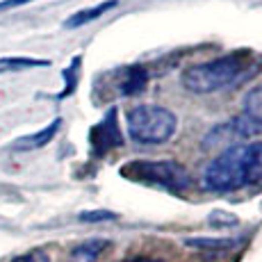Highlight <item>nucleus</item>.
I'll return each instance as SVG.
<instances>
[{
	"instance_id": "f3484780",
	"label": "nucleus",
	"mask_w": 262,
	"mask_h": 262,
	"mask_svg": "<svg viewBox=\"0 0 262 262\" xmlns=\"http://www.w3.org/2000/svg\"><path fill=\"white\" fill-rule=\"evenodd\" d=\"M125 262H155V260H148V258H130V260H125Z\"/></svg>"
},
{
	"instance_id": "9d476101",
	"label": "nucleus",
	"mask_w": 262,
	"mask_h": 262,
	"mask_svg": "<svg viewBox=\"0 0 262 262\" xmlns=\"http://www.w3.org/2000/svg\"><path fill=\"white\" fill-rule=\"evenodd\" d=\"M110 246L107 239H87L71 251V262H96Z\"/></svg>"
},
{
	"instance_id": "f257e3e1",
	"label": "nucleus",
	"mask_w": 262,
	"mask_h": 262,
	"mask_svg": "<svg viewBox=\"0 0 262 262\" xmlns=\"http://www.w3.org/2000/svg\"><path fill=\"white\" fill-rule=\"evenodd\" d=\"M260 67L262 59L255 57L251 50L242 48L235 53L221 55L216 59H210V62L185 69L180 75V82L191 94H214L249 82L253 75L260 73Z\"/></svg>"
},
{
	"instance_id": "423d86ee",
	"label": "nucleus",
	"mask_w": 262,
	"mask_h": 262,
	"mask_svg": "<svg viewBox=\"0 0 262 262\" xmlns=\"http://www.w3.org/2000/svg\"><path fill=\"white\" fill-rule=\"evenodd\" d=\"M89 142H92V150L94 155H107L110 150L121 148L123 146V135H121V128L117 123V110H110L105 114V119L100 121L98 125H94L92 133H89Z\"/></svg>"
},
{
	"instance_id": "4468645a",
	"label": "nucleus",
	"mask_w": 262,
	"mask_h": 262,
	"mask_svg": "<svg viewBox=\"0 0 262 262\" xmlns=\"http://www.w3.org/2000/svg\"><path fill=\"white\" fill-rule=\"evenodd\" d=\"M117 214L110 212V210H92V212H82L80 214V221H114Z\"/></svg>"
},
{
	"instance_id": "ddd939ff",
	"label": "nucleus",
	"mask_w": 262,
	"mask_h": 262,
	"mask_svg": "<svg viewBox=\"0 0 262 262\" xmlns=\"http://www.w3.org/2000/svg\"><path fill=\"white\" fill-rule=\"evenodd\" d=\"M237 242L233 239H210V237H199V239H187V246L194 249H233Z\"/></svg>"
},
{
	"instance_id": "0eeeda50",
	"label": "nucleus",
	"mask_w": 262,
	"mask_h": 262,
	"mask_svg": "<svg viewBox=\"0 0 262 262\" xmlns=\"http://www.w3.org/2000/svg\"><path fill=\"white\" fill-rule=\"evenodd\" d=\"M117 75H119V82L114 87H117L119 96H130V94L142 92L146 82H148V73H146L144 67H125Z\"/></svg>"
},
{
	"instance_id": "6e6552de",
	"label": "nucleus",
	"mask_w": 262,
	"mask_h": 262,
	"mask_svg": "<svg viewBox=\"0 0 262 262\" xmlns=\"http://www.w3.org/2000/svg\"><path fill=\"white\" fill-rule=\"evenodd\" d=\"M59 125H62V119L50 121L46 128L39 130V133L16 139V144H14L12 148L14 150H37V148H41V146H46L48 142H53V137L57 135V130H59Z\"/></svg>"
},
{
	"instance_id": "7ed1b4c3",
	"label": "nucleus",
	"mask_w": 262,
	"mask_h": 262,
	"mask_svg": "<svg viewBox=\"0 0 262 262\" xmlns=\"http://www.w3.org/2000/svg\"><path fill=\"white\" fill-rule=\"evenodd\" d=\"M125 128L133 142L142 146H160L167 144L178 130V117L162 105L144 103L128 110Z\"/></svg>"
},
{
	"instance_id": "39448f33",
	"label": "nucleus",
	"mask_w": 262,
	"mask_h": 262,
	"mask_svg": "<svg viewBox=\"0 0 262 262\" xmlns=\"http://www.w3.org/2000/svg\"><path fill=\"white\" fill-rule=\"evenodd\" d=\"M226 125L235 137H253L262 133V87H253L244 96L242 114H237Z\"/></svg>"
},
{
	"instance_id": "1a4fd4ad",
	"label": "nucleus",
	"mask_w": 262,
	"mask_h": 262,
	"mask_svg": "<svg viewBox=\"0 0 262 262\" xmlns=\"http://www.w3.org/2000/svg\"><path fill=\"white\" fill-rule=\"evenodd\" d=\"M119 5V0H105V3L96 5V7H89V9H80V12H75L73 16H69L67 21H64V28L73 30V28H80V25H87L96 21V18H100L103 14H107L110 9H114Z\"/></svg>"
},
{
	"instance_id": "f03ea898",
	"label": "nucleus",
	"mask_w": 262,
	"mask_h": 262,
	"mask_svg": "<svg viewBox=\"0 0 262 262\" xmlns=\"http://www.w3.org/2000/svg\"><path fill=\"white\" fill-rule=\"evenodd\" d=\"M255 185H262V142L228 146L203 171V187L219 194Z\"/></svg>"
},
{
	"instance_id": "f8f14e48",
	"label": "nucleus",
	"mask_w": 262,
	"mask_h": 262,
	"mask_svg": "<svg viewBox=\"0 0 262 262\" xmlns=\"http://www.w3.org/2000/svg\"><path fill=\"white\" fill-rule=\"evenodd\" d=\"M80 62H82V57H73V62H71V67L69 69H64V82H67V87H64V92L57 96V98H67V96H71L75 92V84H78V73H80Z\"/></svg>"
},
{
	"instance_id": "2eb2a0df",
	"label": "nucleus",
	"mask_w": 262,
	"mask_h": 262,
	"mask_svg": "<svg viewBox=\"0 0 262 262\" xmlns=\"http://www.w3.org/2000/svg\"><path fill=\"white\" fill-rule=\"evenodd\" d=\"M12 262H50L48 258V253L46 251H30V253H25V255H16Z\"/></svg>"
},
{
	"instance_id": "dca6fc26",
	"label": "nucleus",
	"mask_w": 262,
	"mask_h": 262,
	"mask_svg": "<svg viewBox=\"0 0 262 262\" xmlns=\"http://www.w3.org/2000/svg\"><path fill=\"white\" fill-rule=\"evenodd\" d=\"M28 3H34V0H0V12H7V9L21 7V5H28Z\"/></svg>"
},
{
	"instance_id": "20e7f679",
	"label": "nucleus",
	"mask_w": 262,
	"mask_h": 262,
	"mask_svg": "<svg viewBox=\"0 0 262 262\" xmlns=\"http://www.w3.org/2000/svg\"><path fill=\"white\" fill-rule=\"evenodd\" d=\"M119 173L133 183L150 185V187L167 189L173 194L191 187L189 171L176 160H130L119 169Z\"/></svg>"
},
{
	"instance_id": "9b49d317",
	"label": "nucleus",
	"mask_w": 262,
	"mask_h": 262,
	"mask_svg": "<svg viewBox=\"0 0 262 262\" xmlns=\"http://www.w3.org/2000/svg\"><path fill=\"white\" fill-rule=\"evenodd\" d=\"M39 67H50V59H37V57H0V73L25 71V69H39Z\"/></svg>"
}]
</instances>
